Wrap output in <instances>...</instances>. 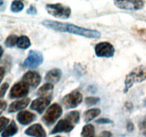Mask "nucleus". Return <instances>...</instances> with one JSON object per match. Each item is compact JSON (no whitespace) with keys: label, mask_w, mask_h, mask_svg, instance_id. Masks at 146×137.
Here are the masks:
<instances>
[{"label":"nucleus","mask_w":146,"mask_h":137,"mask_svg":"<svg viewBox=\"0 0 146 137\" xmlns=\"http://www.w3.org/2000/svg\"><path fill=\"white\" fill-rule=\"evenodd\" d=\"M53 90H54V86L50 83L44 84L43 86L39 89L37 91V96L39 97H44V98H52L53 94Z\"/></svg>","instance_id":"obj_17"},{"label":"nucleus","mask_w":146,"mask_h":137,"mask_svg":"<svg viewBox=\"0 0 146 137\" xmlns=\"http://www.w3.org/2000/svg\"><path fill=\"white\" fill-rule=\"evenodd\" d=\"M22 81L25 82L29 86L35 89L41 82V76L37 72L29 71L24 74Z\"/></svg>","instance_id":"obj_11"},{"label":"nucleus","mask_w":146,"mask_h":137,"mask_svg":"<svg viewBox=\"0 0 146 137\" xmlns=\"http://www.w3.org/2000/svg\"><path fill=\"white\" fill-rule=\"evenodd\" d=\"M132 31L137 38L146 42V28H139L134 26L132 27Z\"/></svg>","instance_id":"obj_21"},{"label":"nucleus","mask_w":146,"mask_h":137,"mask_svg":"<svg viewBox=\"0 0 146 137\" xmlns=\"http://www.w3.org/2000/svg\"><path fill=\"white\" fill-rule=\"evenodd\" d=\"M55 137H61V136H55Z\"/></svg>","instance_id":"obj_39"},{"label":"nucleus","mask_w":146,"mask_h":137,"mask_svg":"<svg viewBox=\"0 0 146 137\" xmlns=\"http://www.w3.org/2000/svg\"><path fill=\"white\" fill-rule=\"evenodd\" d=\"M18 127L15 121H12L2 133V137H12L17 133Z\"/></svg>","instance_id":"obj_18"},{"label":"nucleus","mask_w":146,"mask_h":137,"mask_svg":"<svg viewBox=\"0 0 146 137\" xmlns=\"http://www.w3.org/2000/svg\"><path fill=\"white\" fill-rule=\"evenodd\" d=\"M62 114V109L61 106L58 104H52L44 114L43 115L42 120L47 126H51L54 124L57 121V120L60 118Z\"/></svg>","instance_id":"obj_4"},{"label":"nucleus","mask_w":146,"mask_h":137,"mask_svg":"<svg viewBox=\"0 0 146 137\" xmlns=\"http://www.w3.org/2000/svg\"><path fill=\"white\" fill-rule=\"evenodd\" d=\"M29 102H30V99H29V98H25V99L12 102V104L9 105L8 112L15 113L17 111H21V110L24 109L27 107Z\"/></svg>","instance_id":"obj_15"},{"label":"nucleus","mask_w":146,"mask_h":137,"mask_svg":"<svg viewBox=\"0 0 146 137\" xmlns=\"http://www.w3.org/2000/svg\"><path fill=\"white\" fill-rule=\"evenodd\" d=\"M125 107H126V109L128 110H131L133 109V104L130 103V102H126L125 104Z\"/></svg>","instance_id":"obj_36"},{"label":"nucleus","mask_w":146,"mask_h":137,"mask_svg":"<svg viewBox=\"0 0 146 137\" xmlns=\"http://www.w3.org/2000/svg\"><path fill=\"white\" fill-rule=\"evenodd\" d=\"M95 134V128L92 124H87L82 128L81 136L82 137H93Z\"/></svg>","instance_id":"obj_22"},{"label":"nucleus","mask_w":146,"mask_h":137,"mask_svg":"<svg viewBox=\"0 0 146 137\" xmlns=\"http://www.w3.org/2000/svg\"><path fill=\"white\" fill-rule=\"evenodd\" d=\"M140 129L143 135L146 137V119L143 120L141 124H140Z\"/></svg>","instance_id":"obj_30"},{"label":"nucleus","mask_w":146,"mask_h":137,"mask_svg":"<svg viewBox=\"0 0 146 137\" xmlns=\"http://www.w3.org/2000/svg\"><path fill=\"white\" fill-rule=\"evenodd\" d=\"M145 80H146V66L140 65L133 68L125 79L124 93H127L134 84L140 83Z\"/></svg>","instance_id":"obj_2"},{"label":"nucleus","mask_w":146,"mask_h":137,"mask_svg":"<svg viewBox=\"0 0 146 137\" xmlns=\"http://www.w3.org/2000/svg\"><path fill=\"white\" fill-rule=\"evenodd\" d=\"M25 7V5L21 1H13L11 5V11L14 13H18L22 12Z\"/></svg>","instance_id":"obj_24"},{"label":"nucleus","mask_w":146,"mask_h":137,"mask_svg":"<svg viewBox=\"0 0 146 137\" xmlns=\"http://www.w3.org/2000/svg\"><path fill=\"white\" fill-rule=\"evenodd\" d=\"M4 5V2L3 1H0V9H1V7H2V6H3Z\"/></svg>","instance_id":"obj_38"},{"label":"nucleus","mask_w":146,"mask_h":137,"mask_svg":"<svg viewBox=\"0 0 146 137\" xmlns=\"http://www.w3.org/2000/svg\"><path fill=\"white\" fill-rule=\"evenodd\" d=\"M65 118H67V119L70 120L71 122H72L73 124H77L80 121V113L78 111H72L69 112L67 115L65 116Z\"/></svg>","instance_id":"obj_23"},{"label":"nucleus","mask_w":146,"mask_h":137,"mask_svg":"<svg viewBox=\"0 0 146 137\" xmlns=\"http://www.w3.org/2000/svg\"><path fill=\"white\" fill-rule=\"evenodd\" d=\"M36 13H37V11H36V7L35 6H33V5H31L29 7V9L27 10V14H28L35 15L36 14Z\"/></svg>","instance_id":"obj_31"},{"label":"nucleus","mask_w":146,"mask_h":137,"mask_svg":"<svg viewBox=\"0 0 146 137\" xmlns=\"http://www.w3.org/2000/svg\"><path fill=\"white\" fill-rule=\"evenodd\" d=\"M74 128H75V124L64 117V119L60 120L57 122L50 134H55L57 133H69L72 130H73Z\"/></svg>","instance_id":"obj_9"},{"label":"nucleus","mask_w":146,"mask_h":137,"mask_svg":"<svg viewBox=\"0 0 146 137\" xmlns=\"http://www.w3.org/2000/svg\"><path fill=\"white\" fill-rule=\"evenodd\" d=\"M17 47L22 49H27L31 46L30 40L27 36H20L18 37L17 41Z\"/></svg>","instance_id":"obj_20"},{"label":"nucleus","mask_w":146,"mask_h":137,"mask_svg":"<svg viewBox=\"0 0 146 137\" xmlns=\"http://www.w3.org/2000/svg\"><path fill=\"white\" fill-rule=\"evenodd\" d=\"M95 122L98 124H113V121L109 119L106 118H101L99 119L96 120Z\"/></svg>","instance_id":"obj_29"},{"label":"nucleus","mask_w":146,"mask_h":137,"mask_svg":"<svg viewBox=\"0 0 146 137\" xmlns=\"http://www.w3.org/2000/svg\"><path fill=\"white\" fill-rule=\"evenodd\" d=\"M9 123V119L7 117H0V132L3 131L6 128L7 125Z\"/></svg>","instance_id":"obj_27"},{"label":"nucleus","mask_w":146,"mask_h":137,"mask_svg":"<svg viewBox=\"0 0 146 137\" xmlns=\"http://www.w3.org/2000/svg\"><path fill=\"white\" fill-rule=\"evenodd\" d=\"M25 134L32 137H47L45 130L40 124H35L25 130Z\"/></svg>","instance_id":"obj_13"},{"label":"nucleus","mask_w":146,"mask_h":137,"mask_svg":"<svg viewBox=\"0 0 146 137\" xmlns=\"http://www.w3.org/2000/svg\"><path fill=\"white\" fill-rule=\"evenodd\" d=\"M61 76L62 71L60 68H52L47 72L45 75V80L52 84H57L59 82Z\"/></svg>","instance_id":"obj_16"},{"label":"nucleus","mask_w":146,"mask_h":137,"mask_svg":"<svg viewBox=\"0 0 146 137\" xmlns=\"http://www.w3.org/2000/svg\"><path fill=\"white\" fill-rule=\"evenodd\" d=\"M101 111L100 109L98 108H94L88 110L85 112L84 114V119H85V122L88 123L90 121H91L92 120H93L94 119H95L96 117H98V116L100 114Z\"/></svg>","instance_id":"obj_19"},{"label":"nucleus","mask_w":146,"mask_h":137,"mask_svg":"<svg viewBox=\"0 0 146 137\" xmlns=\"http://www.w3.org/2000/svg\"><path fill=\"white\" fill-rule=\"evenodd\" d=\"M6 108H7L6 101L0 100V115L3 113V111L6 109Z\"/></svg>","instance_id":"obj_32"},{"label":"nucleus","mask_w":146,"mask_h":137,"mask_svg":"<svg viewBox=\"0 0 146 137\" xmlns=\"http://www.w3.org/2000/svg\"><path fill=\"white\" fill-rule=\"evenodd\" d=\"M29 86L23 81L17 82L11 89L9 92L10 99H19L25 97L29 94Z\"/></svg>","instance_id":"obj_8"},{"label":"nucleus","mask_w":146,"mask_h":137,"mask_svg":"<svg viewBox=\"0 0 146 137\" xmlns=\"http://www.w3.org/2000/svg\"><path fill=\"white\" fill-rule=\"evenodd\" d=\"M114 47L113 44L107 41H102L97 44L95 47V53L97 57L111 58L115 54Z\"/></svg>","instance_id":"obj_7"},{"label":"nucleus","mask_w":146,"mask_h":137,"mask_svg":"<svg viewBox=\"0 0 146 137\" xmlns=\"http://www.w3.org/2000/svg\"><path fill=\"white\" fill-rule=\"evenodd\" d=\"M45 9L51 16L62 19H68L72 12L70 7L60 3L47 4L45 6Z\"/></svg>","instance_id":"obj_3"},{"label":"nucleus","mask_w":146,"mask_h":137,"mask_svg":"<svg viewBox=\"0 0 146 137\" xmlns=\"http://www.w3.org/2000/svg\"><path fill=\"white\" fill-rule=\"evenodd\" d=\"M42 24L45 27L56 32H67L88 39H99L101 37L100 32L98 31L81 27L70 23H62L57 21L46 19L42 22Z\"/></svg>","instance_id":"obj_1"},{"label":"nucleus","mask_w":146,"mask_h":137,"mask_svg":"<svg viewBox=\"0 0 146 137\" xmlns=\"http://www.w3.org/2000/svg\"><path fill=\"white\" fill-rule=\"evenodd\" d=\"M114 4L119 9L125 10H138L144 7V2L142 1H115Z\"/></svg>","instance_id":"obj_10"},{"label":"nucleus","mask_w":146,"mask_h":137,"mask_svg":"<svg viewBox=\"0 0 146 137\" xmlns=\"http://www.w3.org/2000/svg\"><path fill=\"white\" fill-rule=\"evenodd\" d=\"M5 75V69L4 67H0V83L2 82V79H4Z\"/></svg>","instance_id":"obj_33"},{"label":"nucleus","mask_w":146,"mask_h":137,"mask_svg":"<svg viewBox=\"0 0 146 137\" xmlns=\"http://www.w3.org/2000/svg\"><path fill=\"white\" fill-rule=\"evenodd\" d=\"M127 130L130 132L133 131L134 130V124L132 121H128L127 124Z\"/></svg>","instance_id":"obj_34"},{"label":"nucleus","mask_w":146,"mask_h":137,"mask_svg":"<svg viewBox=\"0 0 146 137\" xmlns=\"http://www.w3.org/2000/svg\"><path fill=\"white\" fill-rule=\"evenodd\" d=\"M36 119L35 114L28 111H20L17 116V120L22 125H27L35 121Z\"/></svg>","instance_id":"obj_14"},{"label":"nucleus","mask_w":146,"mask_h":137,"mask_svg":"<svg viewBox=\"0 0 146 137\" xmlns=\"http://www.w3.org/2000/svg\"><path fill=\"white\" fill-rule=\"evenodd\" d=\"M18 37L15 35V34H11L9 35L7 38L5 40V44L7 47L9 48H12V47H15L17 44V41Z\"/></svg>","instance_id":"obj_25"},{"label":"nucleus","mask_w":146,"mask_h":137,"mask_svg":"<svg viewBox=\"0 0 146 137\" xmlns=\"http://www.w3.org/2000/svg\"><path fill=\"white\" fill-rule=\"evenodd\" d=\"M82 94L78 91H74L65 95L62 100V103L66 109H70L78 107L82 103Z\"/></svg>","instance_id":"obj_5"},{"label":"nucleus","mask_w":146,"mask_h":137,"mask_svg":"<svg viewBox=\"0 0 146 137\" xmlns=\"http://www.w3.org/2000/svg\"><path fill=\"white\" fill-rule=\"evenodd\" d=\"M44 61V57L40 51L31 50L27 57L24 61L23 65L25 68H35L41 65Z\"/></svg>","instance_id":"obj_6"},{"label":"nucleus","mask_w":146,"mask_h":137,"mask_svg":"<svg viewBox=\"0 0 146 137\" xmlns=\"http://www.w3.org/2000/svg\"><path fill=\"white\" fill-rule=\"evenodd\" d=\"M100 99L99 97H95V96H88L85 98V101L86 105L92 106L97 104L98 102H100Z\"/></svg>","instance_id":"obj_26"},{"label":"nucleus","mask_w":146,"mask_h":137,"mask_svg":"<svg viewBox=\"0 0 146 137\" xmlns=\"http://www.w3.org/2000/svg\"><path fill=\"white\" fill-rule=\"evenodd\" d=\"M3 53H4L3 48L2 47V46L0 45V59H1V58H2V55H3Z\"/></svg>","instance_id":"obj_37"},{"label":"nucleus","mask_w":146,"mask_h":137,"mask_svg":"<svg viewBox=\"0 0 146 137\" xmlns=\"http://www.w3.org/2000/svg\"><path fill=\"white\" fill-rule=\"evenodd\" d=\"M101 135L103 137H111L112 136V134L111 132H110L108 131H104L101 133Z\"/></svg>","instance_id":"obj_35"},{"label":"nucleus","mask_w":146,"mask_h":137,"mask_svg":"<svg viewBox=\"0 0 146 137\" xmlns=\"http://www.w3.org/2000/svg\"><path fill=\"white\" fill-rule=\"evenodd\" d=\"M51 100L52 98L38 97L32 102L30 105V109L36 111L39 114H42L44 109L50 105Z\"/></svg>","instance_id":"obj_12"},{"label":"nucleus","mask_w":146,"mask_h":137,"mask_svg":"<svg viewBox=\"0 0 146 137\" xmlns=\"http://www.w3.org/2000/svg\"><path fill=\"white\" fill-rule=\"evenodd\" d=\"M8 89H9V84L8 83H4L1 86V87H0V99H2L5 96Z\"/></svg>","instance_id":"obj_28"}]
</instances>
